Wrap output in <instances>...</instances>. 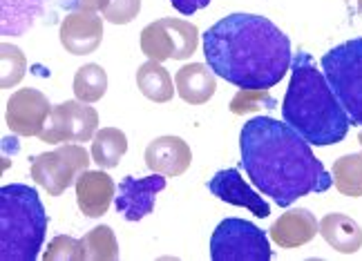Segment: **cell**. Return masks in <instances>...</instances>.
<instances>
[{
    "label": "cell",
    "instance_id": "1",
    "mask_svg": "<svg viewBox=\"0 0 362 261\" xmlns=\"http://www.w3.org/2000/svg\"><path fill=\"white\" fill-rule=\"evenodd\" d=\"M240 152L242 168L253 186L280 208L333 186V176L313 154L311 143L288 123L271 116H255L244 123Z\"/></svg>",
    "mask_w": 362,
    "mask_h": 261
},
{
    "label": "cell",
    "instance_id": "2",
    "mask_svg": "<svg viewBox=\"0 0 362 261\" xmlns=\"http://www.w3.org/2000/svg\"><path fill=\"white\" fill-rule=\"evenodd\" d=\"M204 56L217 76L240 90L275 87L293 61L288 36L255 13H230L206 30Z\"/></svg>",
    "mask_w": 362,
    "mask_h": 261
},
{
    "label": "cell",
    "instance_id": "3",
    "mask_svg": "<svg viewBox=\"0 0 362 261\" xmlns=\"http://www.w3.org/2000/svg\"><path fill=\"white\" fill-rule=\"evenodd\" d=\"M282 116L311 145H336L344 141L351 121L331 90L325 72L306 51L293 54L291 85L282 103Z\"/></svg>",
    "mask_w": 362,
    "mask_h": 261
},
{
    "label": "cell",
    "instance_id": "4",
    "mask_svg": "<svg viewBox=\"0 0 362 261\" xmlns=\"http://www.w3.org/2000/svg\"><path fill=\"white\" fill-rule=\"evenodd\" d=\"M47 232V214L38 192L11 183L0 190V259L34 261Z\"/></svg>",
    "mask_w": 362,
    "mask_h": 261
},
{
    "label": "cell",
    "instance_id": "5",
    "mask_svg": "<svg viewBox=\"0 0 362 261\" xmlns=\"http://www.w3.org/2000/svg\"><path fill=\"white\" fill-rule=\"evenodd\" d=\"M322 67L351 126L362 128V38L329 49L322 56Z\"/></svg>",
    "mask_w": 362,
    "mask_h": 261
},
{
    "label": "cell",
    "instance_id": "6",
    "mask_svg": "<svg viewBox=\"0 0 362 261\" xmlns=\"http://www.w3.org/2000/svg\"><path fill=\"white\" fill-rule=\"evenodd\" d=\"M213 261H271L273 250L264 230L246 219H224L211 237Z\"/></svg>",
    "mask_w": 362,
    "mask_h": 261
},
{
    "label": "cell",
    "instance_id": "7",
    "mask_svg": "<svg viewBox=\"0 0 362 261\" xmlns=\"http://www.w3.org/2000/svg\"><path fill=\"white\" fill-rule=\"evenodd\" d=\"M199 47V30L181 18H159L144 27L141 51L148 61H186Z\"/></svg>",
    "mask_w": 362,
    "mask_h": 261
},
{
    "label": "cell",
    "instance_id": "8",
    "mask_svg": "<svg viewBox=\"0 0 362 261\" xmlns=\"http://www.w3.org/2000/svg\"><path fill=\"white\" fill-rule=\"evenodd\" d=\"M90 154L76 143H65L32 159V178L47 195L59 197L76 183V178L88 170Z\"/></svg>",
    "mask_w": 362,
    "mask_h": 261
},
{
    "label": "cell",
    "instance_id": "9",
    "mask_svg": "<svg viewBox=\"0 0 362 261\" xmlns=\"http://www.w3.org/2000/svg\"><path fill=\"white\" fill-rule=\"evenodd\" d=\"M99 128V112L92 103L83 101H65L52 107V114L45 123V130L38 139L43 143H88L94 139Z\"/></svg>",
    "mask_w": 362,
    "mask_h": 261
},
{
    "label": "cell",
    "instance_id": "10",
    "mask_svg": "<svg viewBox=\"0 0 362 261\" xmlns=\"http://www.w3.org/2000/svg\"><path fill=\"white\" fill-rule=\"evenodd\" d=\"M49 114H52V105L47 101V96L40 90L23 87L9 96L5 121L13 134L30 139V136H40V132L45 130Z\"/></svg>",
    "mask_w": 362,
    "mask_h": 261
},
{
    "label": "cell",
    "instance_id": "11",
    "mask_svg": "<svg viewBox=\"0 0 362 261\" xmlns=\"http://www.w3.org/2000/svg\"><path fill=\"white\" fill-rule=\"evenodd\" d=\"M165 178L168 176L163 174H152L146 178H121V183L117 186L115 205L125 221H141L144 217L152 214L157 195L165 188Z\"/></svg>",
    "mask_w": 362,
    "mask_h": 261
},
{
    "label": "cell",
    "instance_id": "12",
    "mask_svg": "<svg viewBox=\"0 0 362 261\" xmlns=\"http://www.w3.org/2000/svg\"><path fill=\"white\" fill-rule=\"evenodd\" d=\"M61 43L74 56H88L103 40V18L94 11H72L61 23Z\"/></svg>",
    "mask_w": 362,
    "mask_h": 261
},
{
    "label": "cell",
    "instance_id": "13",
    "mask_svg": "<svg viewBox=\"0 0 362 261\" xmlns=\"http://www.w3.org/2000/svg\"><path fill=\"white\" fill-rule=\"evenodd\" d=\"M208 190H211L217 199L226 201L230 205L246 208L259 219H267L271 214V205L244 181L240 170H235V168L219 170L211 181H208Z\"/></svg>",
    "mask_w": 362,
    "mask_h": 261
},
{
    "label": "cell",
    "instance_id": "14",
    "mask_svg": "<svg viewBox=\"0 0 362 261\" xmlns=\"http://www.w3.org/2000/svg\"><path fill=\"white\" fill-rule=\"evenodd\" d=\"M146 166L163 176H181L192 163L190 145L181 136H159L146 147Z\"/></svg>",
    "mask_w": 362,
    "mask_h": 261
},
{
    "label": "cell",
    "instance_id": "15",
    "mask_svg": "<svg viewBox=\"0 0 362 261\" xmlns=\"http://www.w3.org/2000/svg\"><path fill=\"white\" fill-rule=\"evenodd\" d=\"M76 203L81 212L96 219L103 217L110 205H112V197H115V183L112 176L103 170H86L78 178H76Z\"/></svg>",
    "mask_w": 362,
    "mask_h": 261
},
{
    "label": "cell",
    "instance_id": "16",
    "mask_svg": "<svg viewBox=\"0 0 362 261\" xmlns=\"http://www.w3.org/2000/svg\"><path fill=\"white\" fill-rule=\"evenodd\" d=\"M315 235H320V224L313 212H309L306 208H293L280 214V219L271 228L273 241L286 250L300 248V245L313 241Z\"/></svg>",
    "mask_w": 362,
    "mask_h": 261
},
{
    "label": "cell",
    "instance_id": "17",
    "mask_svg": "<svg viewBox=\"0 0 362 261\" xmlns=\"http://www.w3.org/2000/svg\"><path fill=\"white\" fill-rule=\"evenodd\" d=\"M175 87H177V94L188 105L208 103L213 99L215 90H217L215 72L211 70V67L202 65V63H188L177 72Z\"/></svg>",
    "mask_w": 362,
    "mask_h": 261
},
{
    "label": "cell",
    "instance_id": "18",
    "mask_svg": "<svg viewBox=\"0 0 362 261\" xmlns=\"http://www.w3.org/2000/svg\"><path fill=\"white\" fill-rule=\"evenodd\" d=\"M320 235L333 250L354 255L362 248V228L349 214L331 212L320 221Z\"/></svg>",
    "mask_w": 362,
    "mask_h": 261
},
{
    "label": "cell",
    "instance_id": "19",
    "mask_svg": "<svg viewBox=\"0 0 362 261\" xmlns=\"http://www.w3.org/2000/svg\"><path fill=\"white\" fill-rule=\"evenodd\" d=\"M136 87L148 101L155 103H168L175 96V85H173V76L165 67L157 61H148L139 67L136 72Z\"/></svg>",
    "mask_w": 362,
    "mask_h": 261
},
{
    "label": "cell",
    "instance_id": "20",
    "mask_svg": "<svg viewBox=\"0 0 362 261\" xmlns=\"http://www.w3.org/2000/svg\"><path fill=\"white\" fill-rule=\"evenodd\" d=\"M92 159L99 168L112 170L119 166L123 154L128 152V139L125 134L117 128H103L94 134L92 139Z\"/></svg>",
    "mask_w": 362,
    "mask_h": 261
},
{
    "label": "cell",
    "instance_id": "21",
    "mask_svg": "<svg viewBox=\"0 0 362 261\" xmlns=\"http://www.w3.org/2000/svg\"><path fill=\"white\" fill-rule=\"evenodd\" d=\"M333 183L344 197H362V152L340 157L331 168Z\"/></svg>",
    "mask_w": 362,
    "mask_h": 261
},
{
    "label": "cell",
    "instance_id": "22",
    "mask_svg": "<svg viewBox=\"0 0 362 261\" xmlns=\"http://www.w3.org/2000/svg\"><path fill=\"white\" fill-rule=\"evenodd\" d=\"M107 92V74L101 65L88 63L78 67L74 76V94L83 103H96L101 101Z\"/></svg>",
    "mask_w": 362,
    "mask_h": 261
},
{
    "label": "cell",
    "instance_id": "23",
    "mask_svg": "<svg viewBox=\"0 0 362 261\" xmlns=\"http://www.w3.org/2000/svg\"><path fill=\"white\" fill-rule=\"evenodd\" d=\"M86 261H117L119 243L110 226H96L81 239Z\"/></svg>",
    "mask_w": 362,
    "mask_h": 261
},
{
    "label": "cell",
    "instance_id": "24",
    "mask_svg": "<svg viewBox=\"0 0 362 261\" xmlns=\"http://www.w3.org/2000/svg\"><path fill=\"white\" fill-rule=\"evenodd\" d=\"M0 65H3V76H0V87L3 90H11L16 87L25 72H27V59L23 49H18L11 43H3L0 47Z\"/></svg>",
    "mask_w": 362,
    "mask_h": 261
},
{
    "label": "cell",
    "instance_id": "25",
    "mask_svg": "<svg viewBox=\"0 0 362 261\" xmlns=\"http://www.w3.org/2000/svg\"><path fill=\"white\" fill-rule=\"evenodd\" d=\"M43 261H86L81 239H74L69 235L54 237L47 250L43 253Z\"/></svg>",
    "mask_w": 362,
    "mask_h": 261
},
{
    "label": "cell",
    "instance_id": "26",
    "mask_svg": "<svg viewBox=\"0 0 362 261\" xmlns=\"http://www.w3.org/2000/svg\"><path fill=\"white\" fill-rule=\"evenodd\" d=\"M264 107H275V99L269 90H242L230 101L233 114H250L255 109H264Z\"/></svg>",
    "mask_w": 362,
    "mask_h": 261
},
{
    "label": "cell",
    "instance_id": "27",
    "mask_svg": "<svg viewBox=\"0 0 362 261\" xmlns=\"http://www.w3.org/2000/svg\"><path fill=\"white\" fill-rule=\"evenodd\" d=\"M141 11V0H110L103 9V18L112 25H128Z\"/></svg>",
    "mask_w": 362,
    "mask_h": 261
},
{
    "label": "cell",
    "instance_id": "28",
    "mask_svg": "<svg viewBox=\"0 0 362 261\" xmlns=\"http://www.w3.org/2000/svg\"><path fill=\"white\" fill-rule=\"evenodd\" d=\"M170 5L179 13H184V16H192L194 11H199V9L211 5V0H170Z\"/></svg>",
    "mask_w": 362,
    "mask_h": 261
},
{
    "label": "cell",
    "instance_id": "29",
    "mask_svg": "<svg viewBox=\"0 0 362 261\" xmlns=\"http://www.w3.org/2000/svg\"><path fill=\"white\" fill-rule=\"evenodd\" d=\"M110 5V0H76L78 11H103Z\"/></svg>",
    "mask_w": 362,
    "mask_h": 261
},
{
    "label": "cell",
    "instance_id": "30",
    "mask_svg": "<svg viewBox=\"0 0 362 261\" xmlns=\"http://www.w3.org/2000/svg\"><path fill=\"white\" fill-rule=\"evenodd\" d=\"M344 5L349 7V13H351V16H356V13L362 11V0H344Z\"/></svg>",
    "mask_w": 362,
    "mask_h": 261
},
{
    "label": "cell",
    "instance_id": "31",
    "mask_svg": "<svg viewBox=\"0 0 362 261\" xmlns=\"http://www.w3.org/2000/svg\"><path fill=\"white\" fill-rule=\"evenodd\" d=\"M358 143H360V145H362V132H360V134H358Z\"/></svg>",
    "mask_w": 362,
    "mask_h": 261
}]
</instances>
